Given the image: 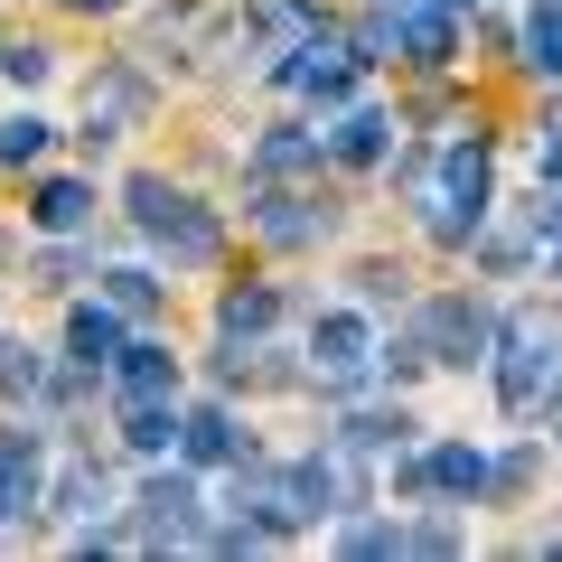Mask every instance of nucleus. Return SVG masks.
I'll return each mask as SVG.
<instances>
[{
  "label": "nucleus",
  "instance_id": "f257e3e1",
  "mask_svg": "<svg viewBox=\"0 0 562 562\" xmlns=\"http://www.w3.org/2000/svg\"><path fill=\"white\" fill-rule=\"evenodd\" d=\"M487 357H497V403L516 422H535L543 403H562V310H543V301L506 310Z\"/></svg>",
  "mask_w": 562,
  "mask_h": 562
},
{
  "label": "nucleus",
  "instance_id": "f03ea898",
  "mask_svg": "<svg viewBox=\"0 0 562 562\" xmlns=\"http://www.w3.org/2000/svg\"><path fill=\"white\" fill-rule=\"evenodd\" d=\"M479 216H487V140L479 122H460V140L441 150V179H422V225L441 244H469Z\"/></svg>",
  "mask_w": 562,
  "mask_h": 562
},
{
  "label": "nucleus",
  "instance_id": "7ed1b4c3",
  "mask_svg": "<svg viewBox=\"0 0 562 562\" xmlns=\"http://www.w3.org/2000/svg\"><path fill=\"white\" fill-rule=\"evenodd\" d=\"M122 198H132V225L160 244L169 262H216V254H225V225L206 216L188 188H169V179H132Z\"/></svg>",
  "mask_w": 562,
  "mask_h": 562
},
{
  "label": "nucleus",
  "instance_id": "20e7f679",
  "mask_svg": "<svg viewBox=\"0 0 562 562\" xmlns=\"http://www.w3.org/2000/svg\"><path fill=\"white\" fill-rule=\"evenodd\" d=\"M413 338L431 366H487V347H497V310L469 301V291H450V301H422L413 310Z\"/></svg>",
  "mask_w": 562,
  "mask_h": 562
},
{
  "label": "nucleus",
  "instance_id": "39448f33",
  "mask_svg": "<svg viewBox=\"0 0 562 562\" xmlns=\"http://www.w3.org/2000/svg\"><path fill=\"white\" fill-rule=\"evenodd\" d=\"M198 525H206L198 479H179V469H150V479H140V497H132V525H122V535L150 543V553H169V543H198Z\"/></svg>",
  "mask_w": 562,
  "mask_h": 562
},
{
  "label": "nucleus",
  "instance_id": "423d86ee",
  "mask_svg": "<svg viewBox=\"0 0 562 562\" xmlns=\"http://www.w3.org/2000/svg\"><path fill=\"white\" fill-rule=\"evenodd\" d=\"M225 516L262 525L272 543H291L301 525H319V516H310V497H301V469H244V460H235V497H225Z\"/></svg>",
  "mask_w": 562,
  "mask_h": 562
},
{
  "label": "nucleus",
  "instance_id": "0eeeda50",
  "mask_svg": "<svg viewBox=\"0 0 562 562\" xmlns=\"http://www.w3.org/2000/svg\"><path fill=\"white\" fill-rule=\"evenodd\" d=\"M310 375H319L328 394H357V384L375 375V328H366L357 310H328V319L310 328Z\"/></svg>",
  "mask_w": 562,
  "mask_h": 562
},
{
  "label": "nucleus",
  "instance_id": "6e6552de",
  "mask_svg": "<svg viewBox=\"0 0 562 562\" xmlns=\"http://www.w3.org/2000/svg\"><path fill=\"white\" fill-rule=\"evenodd\" d=\"M38 479H47V431L10 422V431H0V543L29 525V506H38Z\"/></svg>",
  "mask_w": 562,
  "mask_h": 562
},
{
  "label": "nucleus",
  "instance_id": "1a4fd4ad",
  "mask_svg": "<svg viewBox=\"0 0 562 562\" xmlns=\"http://www.w3.org/2000/svg\"><path fill=\"white\" fill-rule=\"evenodd\" d=\"M301 497H310V516H357L366 506V450H347V441L310 450L301 460Z\"/></svg>",
  "mask_w": 562,
  "mask_h": 562
},
{
  "label": "nucleus",
  "instance_id": "9d476101",
  "mask_svg": "<svg viewBox=\"0 0 562 562\" xmlns=\"http://www.w3.org/2000/svg\"><path fill=\"white\" fill-rule=\"evenodd\" d=\"M140 113H150V85H140L132 66H113V76L85 85V132H76V140H85V150H103V140H122Z\"/></svg>",
  "mask_w": 562,
  "mask_h": 562
},
{
  "label": "nucleus",
  "instance_id": "9b49d317",
  "mask_svg": "<svg viewBox=\"0 0 562 562\" xmlns=\"http://www.w3.org/2000/svg\"><path fill=\"white\" fill-rule=\"evenodd\" d=\"M319 10H310V0H254V10H244V29H235V47L244 57H291V47L301 38H319Z\"/></svg>",
  "mask_w": 562,
  "mask_h": 562
},
{
  "label": "nucleus",
  "instance_id": "f8f14e48",
  "mask_svg": "<svg viewBox=\"0 0 562 562\" xmlns=\"http://www.w3.org/2000/svg\"><path fill=\"white\" fill-rule=\"evenodd\" d=\"M394 47H403V66L441 76V66H450V47H460V29H450V10H441V0H394Z\"/></svg>",
  "mask_w": 562,
  "mask_h": 562
},
{
  "label": "nucleus",
  "instance_id": "ddd939ff",
  "mask_svg": "<svg viewBox=\"0 0 562 562\" xmlns=\"http://www.w3.org/2000/svg\"><path fill=\"white\" fill-rule=\"evenodd\" d=\"M103 375H113V403H169V394H179V357H169V347H150V338L122 347Z\"/></svg>",
  "mask_w": 562,
  "mask_h": 562
},
{
  "label": "nucleus",
  "instance_id": "4468645a",
  "mask_svg": "<svg viewBox=\"0 0 562 562\" xmlns=\"http://www.w3.org/2000/svg\"><path fill=\"white\" fill-rule=\"evenodd\" d=\"M113 357H122V310L113 301H76V310H66V366L103 375Z\"/></svg>",
  "mask_w": 562,
  "mask_h": 562
},
{
  "label": "nucleus",
  "instance_id": "2eb2a0df",
  "mask_svg": "<svg viewBox=\"0 0 562 562\" xmlns=\"http://www.w3.org/2000/svg\"><path fill=\"white\" fill-rule=\"evenodd\" d=\"M179 450H188L198 469H235V460H244V431H235L225 403H198V413H179Z\"/></svg>",
  "mask_w": 562,
  "mask_h": 562
},
{
  "label": "nucleus",
  "instance_id": "dca6fc26",
  "mask_svg": "<svg viewBox=\"0 0 562 562\" xmlns=\"http://www.w3.org/2000/svg\"><path fill=\"white\" fill-rule=\"evenodd\" d=\"M272 319H281V291H272V281H235V291L216 301V338L225 347H254Z\"/></svg>",
  "mask_w": 562,
  "mask_h": 562
},
{
  "label": "nucleus",
  "instance_id": "f3484780",
  "mask_svg": "<svg viewBox=\"0 0 562 562\" xmlns=\"http://www.w3.org/2000/svg\"><path fill=\"white\" fill-rule=\"evenodd\" d=\"M319 150H328L319 132H301V122H272V132L254 140V179H301V169H319Z\"/></svg>",
  "mask_w": 562,
  "mask_h": 562
},
{
  "label": "nucleus",
  "instance_id": "a211bd4d",
  "mask_svg": "<svg viewBox=\"0 0 562 562\" xmlns=\"http://www.w3.org/2000/svg\"><path fill=\"white\" fill-rule=\"evenodd\" d=\"M384 150H394V113H375V103H357V113H338V132H328V160L366 169V160H384Z\"/></svg>",
  "mask_w": 562,
  "mask_h": 562
},
{
  "label": "nucleus",
  "instance_id": "6ab92c4d",
  "mask_svg": "<svg viewBox=\"0 0 562 562\" xmlns=\"http://www.w3.org/2000/svg\"><path fill=\"white\" fill-rule=\"evenodd\" d=\"M254 225H262L272 244H319L328 225H338V206H328V198H262Z\"/></svg>",
  "mask_w": 562,
  "mask_h": 562
},
{
  "label": "nucleus",
  "instance_id": "aec40b11",
  "mask_svg": "<svg viewBox=\"0 0 562 562\" xmlns=\"http://www.w3.org/2000/svg\"><path fill=\"white\" fill-rule=\"evenodd\" d=\"M57 516L76 525V535H94V525L113 516V479H103L94 460H76V469H66V479H57Z\"/></svg>",
  "mask_w": 562,
  "mask_h": 562
},
{
  "label": "nucleus",
  "instance_id": "412c9836",
  "mask_svg": "<svg viewBox=\"0 0 562 562\" xmlns=\"http://www.w3.org/2000/svg\"><path fill=\"white\" fill-rule=\"evenodd\" d=\"M29 216H38L47 235H85V225H94V188H85V179H38Z\"/></svg>",
  "mask_w": 562,
  "mask_h": 562
},
{
  "label": "nucleus",
  "instance_id": "4be33fe9",
  "mask_svg": "<svg viewBox=\"0 0 562 562\" xmlns=\"http://www.w3.org/2000/svg\"><path fill=\"white\" fill-rule=\"evenodd\" d=\"M403 431H413V413H403V403H347V422H338L347 450H394Z\"/></svg>",
  "mask_w": 562,
  "mask_h": 562
},
{
  "label": "nucleus",
  "instance_id": "5701e85b",
  "mask_svg": "<svg viewBox=\"0 0 562 562\" xmlns=\"http://www.w3.org/2000/svg\"><path fill=\"white\" fill-rule=\"evenodd\" d=\"M122 441H132L140 460H160V450L179 441V413H169V403H122Z\"/></svg>",
  "mask_w": 562,
  "mask_h": 562
},
{
  "label": "nucleus",
  "instance_id": "b1692460",
  "mask_svg": "<svg viewBox=\"0 0 562 562\" xmlns=\"http://www.w3.org/2000/svg\"><path fill=\"white\" fill-rule=\"evenodd\" d=\"M525 76H543V85H562V10H543L535 0V29H525Z\"/></svg>",
  "mask_w": 562,
  "mask_h": 562
},
{
  "label": "nucleus",
  "instance_id": "393cba45",
  "mask_svg": "<svg viewBox=\"0 0 562 562\" xmlns=\"http://www.w3.org/2000/svg\"><path fill=\"white\" fill-rule=\"evenodd\" d=\"M103 301L132 310V319H150V310H160V281L140 272V262H122V272H103Z\"/></svg>",
  "mask_w": 562,
  "mask_h": 562
},
{
  "label": "nucleus",
  "instance_id": "a878e982",
  "mask_svg": "<svg viewBox=\"0 0 562 562\" xmlns=\"http://www.w3.org/2000/svg\"><path fill=\"white\" fill-rule=\"evenodd\" d=\"M38 150H47V122L38 113H10V122H0V169H29Z\"/></svg>",
  "mask_w": 562,
  "mask_h": 562
},
{
  "label": "nucleus",
  "instance_id": "bb28decb",
  "mask_svg": "<svg viewBox=\"0 0 562 562\" xmlns=\"http://www.w3.org/2000/svg\"><path fill=\"white\" fill-rule=\"evenodd\" d=\"M338 553H403V525H384V516H357V525H347V535H338Z\"/></svg>",
  "mask_w": 562,
  "mask_h": 562
},
{
  "label": "nucleus",
  "instance_id": "cd10ccee",
  "mask_svg": "<svg viewBox=\"0 0 562 562\" xmlns=\"http://www.w3.org/2000/svg\"><path fill=\"white\" fill-rule=\"evenodd\" d=\"M38 375H47V366H38V347H0V394H10V403H29V394H38Z\"/></svg>",
  "mask_w": 562,
  "mask_h": 562
},
{
  "label": "nucleus",
  "instance_id": "c85d7f7f",
  "mask_svg": "<svg viewBox=\"0 0 562 562\" xmlns=\"http://www.w3.org/2000/svg\"><path fill=\"white\" fill-rule=\"evenodd\" d=\"M525 235L562 244V179H535V206H525Z\"/></svg>",
  "mask_w": 562,
  "mask_h": 562
},
{
  "label": "nucleus",
  "instance_id": "c756f323",
  "mask_svg": "<svg viewBox=\"0 0 562 562\" xmlns=\"http://www.w3.org/2000/svg\"><path fill=\"white\" fill-rule=\"evenodd\" d=\"M403 553H460V525L450 516H413L403 525Z\"/></svg>",
  "mask_w": 562,
  "mask_h": 562
},
{
  "label": "nucleus",
  "instance_id": "7c9ffc66",
  "mask_svg": "<svg viewBox=\"0 0 562 562\" xmlns=\"http://www.w3.org/2000/svg\"><path fill=\"white\" fill-rule=\"evenodd\" d=\"M0 76H10V85H38L47 76V47L38 38H10V47H0Z\"/></svg>",
  "mask_w": 562,
  "mask_h": 562
},
{
  "label": "nucleus",
  "instance_id": "2f4dec72",
  "mask_svg": "<svg viewBox=\"0 0 562 562\" xmlns=\"http://www.w3.org/2000/svg\"><path fill=\"white\" fill-rule=\"evenodd\" d=\"M403 281H413L403 262H366V272H357V291H366V301H403Z\"/></svg>",
  "mask_w": 562,
  "mask_h": 562
},
{
  "label": "nucleus",
  "instance_id": "473e14b6",
  "mask_svg": "<svg viewBox=\"0 0 562 562\" xmlns=\"http://www.w3.org/2000/svg\"><path fill=\"white\" fill-rule=\"evenodd\" d=\"M535 179H562V132H543V140H535Z\"/></svg>",
  "mask_w": 562,
  "mask_h": 562
},
{
  "label": "nucleus",
  "instance_id": "72a5a7b5",
  "mask_svg": "<svg viewBox=\"0 0 562 562\" xmlns=\"http://www.w3.org/2000/svg\"><path fill=\"white\" fill-rule=\"evenodd\" d=\"M66 10H122V0H66Z\"/></svg>",
  "mask_w": 562,
  "mask_h": 562
},
{
  "label": "nucleus",
  "instance_id": "f704fd0d",
  "mask_svg": "<svg viewBox=\"0 0 562 562\" xmlns=\"http://www.w3.org/2000/svg\"><path fill=\"white\" fill-rule=\"evenodd\" d=\"M543 10H562V0H543Z\"/></svg>",
  "mask_w": 562,
  "mask_h": 562
},
{
  "label": "nucleus",
  "instance_id": "c9c22d12",
  "mask_svg": "<svg viewBox=\"0 0 562 562\" xmlns=\"http://www.w3.org/2000/svg\"><path fill=\"white\" fill-rule=\"evenodd\" d=\"M553 281H562V262H553Z\"/></svg>",
  "mask_w": 562,
  "mask_h": 562
},
{
  "label": "nucleus",
  "instance_id": "e433bc0d",
  "mask_svg": "<svg viewBox=\"0 0 562 562\" xmlns=\"http://www.w3.org/2000/svg\"><path fill=\"white\" fill-rule=\"evenodd\" d=\"M0 254H10V244H0Z\"/></svg>",
  "mask_w": 562,
  "mask_h": 562
}]
</instances>
